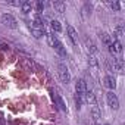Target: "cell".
<instances>
[{
	"label": "cell",
	"instance_id": "obj_1",
	"mask_svg": "<svg viewBox=\"0 0 125 125\" xmlns=\"http://www.w3.org/2000/svg\"><path fill=\"white\" fill-rule=\"evenodd\" d=\"M57 75H59L60 81L63 83V84H69L71 83V74H69L66 65H63V63H59L57 65Z\"/></svg>",
	"mask_w": 125,
	"mask_h": 125
},
{
	"label": "cell",
	"instance_id": "obj_2",
	"mask_svg": "<svg viewBox=\"0 0 125 125\" xmlns=\"http://www.w3.org/2000/svg\"><path fill=\"white\" fill-rule=\"evenodd\" d=\"M106 100H107L109 107H112L113 110L119 109V99H118V96H116L113 91H107V93H106Z\"/></svg>",
	"mask_w": 125,
	"mask_h": 125
},
{
	"label": "cell",
	"instance_id": "obj_3",
	"mask_svg": "<svg viewBox=\"0 0 125 125\" xmlns=\"http://www.w3.org/2000/svg\"><path fill=\"white\" fill-rule=\"evenodd\" d=\"M2 22H3L8 28H12V30H15V28L18 27L16 19H15L10 13H5V15H2Z\"/></svg>",
	"mask_w": 125,
	"mask_h": 125
},
{
	"label": "cell",
	"instance_id": "obj_4",
	"mask_svg": "<svg viewBox=\"0 0 125 125\" xmlns=\"http://www.w3.org/2000/svg\"><path fill=\"white\" fill-rule=\"evenodd\" d=\"M87 83L84 81V80H78L77 81V84H75V91H77V96H80L83 100H84V94H85V91H87Z\"/></svg>",
	"mask_w": 125,
	"mask_h": 125
},
{
	"label": "cell",
	"instance_id": "obj_5",
	"mask_svg": "<svg viewBox=\"0 0 125 125\" xmlns=\"http://www.w3.org/2000/svg\"><path fill=\"white\" fill-rule=\"evenodd\" d=\"M112 69L113 71H118L119 74L124 72V60L121 57H113L112 59Z\"/></svg>",
	"mask_w": 125,
	"mask_h": 125
},
{
	"label": "cell",
	"instance_id": "obj_6",
	"mask_svg": "<svg viewBox=\"0 0 125 125\" xmlns=\"http://www.w3.org/2000/svg\"><path fill=\"white\" fill-rule=\"evenodd\" d=\"M66 31H68V37H69V40L72 41V44H74V46H78V34H77L75 28H74L72 25H68V27H66Z\"/></svg>",
	"mask_w": 125,
	"mask_h": 125
},
{
	"label": "cell",
	"instance_id": "obj_7",
	"mask_svg": "<svg viewBox=\"0 0 125 125\" xmlns=\"http://www.w3.org/2000/svg\"><path fill=\"white\" fill-rule=\"evenodd\" d=\"M84 102H87V103L91 104V106L96 104V96H94V93H93L90 88H87V91H85V94H84Z\"/></svg>",
	"mask_w": 125,
	"mask_h": 125
},
{
	"label": "cell",
	"instance_id": "obj_8",
	"mask_svg": "<svg viewBox=\"0 0 125 125\" xmlns=\"http://www.w3.org/2000/svg\"><path fill=\"white\" fill-rule=\"evenodd\" d=\"M103 81H104V85H106L107 88H110V90H115V87H116V80H115L112 75H106Z\"/></svg>",
	"mask_w": 125,
	"mask_h": 125
},
{
	"label": "cell",
	"instance_id": "obj_9",
	"mask_svg": "<svg viewBox=\"0 0 125 125\" xmlns=\"http://www.w3.org/2000/svg\"><path fill=\"white\" fill-rule=\"evenodd\" d=\"M99 37H100V40L103 41V44H104L106 47H109V46H112V43H113V40H112V37H110L109 34H106V32H99Z\"/></svg>",
	"mask_w": 125,
	"mask_h": 125
},
{
	"label": "cell",
	"instance_id": "obj_10",
	"mask_svg": "<svg viewBox=\"0 0 125 125\" xmlns=\"http://www.w3.org/2000/svg\"><path fill=\"white\" fill-rule=\"evenodd\" d=\"M46 37H47V43H49V46L50 47H56V44L59 43V40H57V37L53 34V32H49V34H46Z\"/></svg>",
	"mask_w": 125,
	"mask_h": 125
},
{
	"label": "cell",
	"instance_id": "obj_11",
	"mask_svg": "<svg viewBox=\"0 0 125 125\" xmlns=\"http://www.w3.org/2000/svg\"><path fill=\"white\" fill-rule=\"evenodd\" d=\"M85 44H87V49H88V54L96 56V54H97V47H96V44H94L91 40H85Z\"/></svg>",
	"mask_w": 125,
	"mask_h": 125
},
{
	"label": "cell",
	"instance_id": "obj_12",
	"mask_svg": "<svg viewBox=\"0 0 125 125\" xmlns=\"http://www.w3.org/2000/svg\"><path fill=\"white\" fill-rule=\"evenodd\" d=\"M31 32L35 38H41L43 35H46L44 32V28H37V27H31Z\"/></svg>",
	"mask_w": 125,
	"mask_h": 125
},
{
	"label": "cell",
	"instance_id": "obj_13",
	"mask_svg": "<svg viewBox=\"0 0 125 125\" xmlns=\"http://www.w3.org/2000/svg\"><path fill=\"white\" fill-rule=\"evenodd\" d=\"M88 65H90V68H93V69H97V68H99V60H97L96 56L88 54Z\"/></svg>",
	"mask_w": 125,
	"mask_h": 125
},
{
	"label": "cell",
	"instance_id": "obj_14",
	"mask_svg": "<svg viewBox=\"0 0 125 125\" xmlns=\"http://www.w3.org/2000/svg\"><path fill=\"white\" fill-rule=\"evenodd\" d=\"M54 50L57 52V54L59 56H62V57H66V50H65V47H63V44H62L60 41L56 44V47H54Z\"/></svg>",
	"mask_w": 125,
	"mask_h": 125
},
{
	"label": "cell",
	"instance_id": "obj_15",
	"mask_svg": "<svg viewBox=\"0 0 125 125\" xmlns=\"http://www.w3.org/2000/svg\"><path fill=\"white\" fill-rule=\"evenodd\" d=\"M53 9H54L57 13H63V12H65V3H63V2H54V3H53Z\"/></svg>",
	"mask_w": 125,
	"mask_h": 125
},
{
	"label": "cell",
	"instance_id": "obj_16",
	"mask_svg": "<svg viewBox=\"0 0 125 125\" xmlns=\"http://www.w3.org/2000/svg\"><path fill=\"white\" fill-rule=\"evenodd\" d=\"M91 116H93V121H94V122H97V121H99V118H100V110H99L97 104L91 106Z\"/></svg>",
	"mask_w": 125,
	"mask_h": 125
},
{
	"label": "cell",
	"instance_id": "obj_17",
	"mask_svg": "<svg viewBox=\"0 0 125 125\" xmlns=\"http://www.w3.org/2000/svg\"><path fill=\"white\" fill-rule=\"evenodd\" d=\"M112 47H113V52H115V54H116V53H122V43H121L119 40H113V43H112Z\"/></svg>",
	"mask_w": 125,
	"mask_h": 125
},
{
	"label": "cell",
	"instance_id": "obj_18",
	"mask_svg": "<svg viewBox=\"0 0 125 125\" xmlns=\"http://www.w3.org/2000/svg\"><path fill=\"white\" fill-rule=\"evenodd\" d=\"M21 8H22V12L24 13H30L31 9H32V3L31 2H22L21 3Z\"/></svg>",
	"mask_w": 125,
	"mask_h": 125
},
{
	"label": "cell",
	"instance_id": "obj_19",
	"mask_svg": "<svg viewBox=\"0 0 125 125\" xmlns=\"http://www.w3.org/2000/svg\"><path fill=\"white\" fill-rule=\"evenodd\" d=\"M53 99H54V102H56V104L62 109V110H65L66 107H65V103H63V100L60 99V96L59 94H53Z\"/></svg>",
	"mask_w": 125,
	"mask_h": 125
},
{
	"label": "cell",
	"instance_id": "obj_20",
	"mask_svg": "<svg viewBox=\"0 0 125 125\" xmlns=\"http://www.w3.org/2000/svg\"><path fill=\"white\" fill-rule=\"evenodd\" d=\"M52 30L53 31H56V32H60L62 31V25H60V22L59 21H52Z\"/></svg>",
	"mask_w": 125,
	"mask_h": 125
},
{
	"label": "cell",
	"instance_id": "obj_21",
	"mask_svg": "<svg viewBox=\"0 0 125 125\" xmlns=\"http://www.w3.org/2000/svg\"><path fill=\"white\" fill-rule=\"evenodd\" d=\"M35 8H37V13L40 15V13L43 12V9H44V3H43V2H37V3H35Z\"/></svg>",
	"mask_w": 125,
	"mask_h": 125
},
{
	"label": "cell",
	"instance_id": "obj_22",
	"mask_svg": "<svg viewBox=\"0 0 125 125\" xmlns=\"http://www.w3.org/2000/svg\"><path fill=\"white\" fill-rule=\"evenodd\" d=\"M83 102H84V100H83L80 96H77V94H75V103H77V109H78V110L81 109V104H83Z\"/></svg>",
	"mask_w": 125,
	"mask_h": 125
},
{
	"label": "cell",
	"instance_id": "obj_23",
	"mask_svg": "<svg viewBox=\"0 0 125 125\" xmlns=\"http://www.w3.org/2000/svg\"><path fill=\"white\" fill-rule=\"evenodd\" d=\"M110 6H112V9H113V10H119V8H121V5H119L118 2H113Z\"/></svg>",
	"mask_w": 125,
	"mask_h": 125
},
{
	"label": "cell",
	"instance_id": "obj_24",
	"mask_svg": "<svg viewBox=\"0 0 125 125\" xmlns=\"http://www.w3.org/2000/svg\"><path fill=\"white\" fill-rule=\"evenodd\" d=\"M0 49H2V50H6V49H8V46H6V44H3V43H0Z\"/></svg>",
	"mask_w": 125,
	"mask_h": 125
},
{
	"label": "cell",
	"instance_id": "obj_25",
	"mask_svg": "<svg viewBox=\"0 0 125 125\" xmlns=\"http://www.w3.org/2000/svg\"><path fill=\"white\" fill-rule=\"evenodd\" d=\"M2 121H3V115L0 113V125H2Z\"/></svg>",
	"mask_w": 125,
	"mask_h": 125
},
{
	"label": "cell",
	"instance_id": "obj_26",
	"mask_svg": "<svg viewBox=\"0 0 125 125\" xmlns=\"http://www.w3.org/2000/svg\"><path fill=\"white\" fill-rule=\"evenodd\" d=\"M103 125H109V124H103Z\"/></svg>",
	"mask_w": 125,
	"mask_h": 125
}]
</instances>
